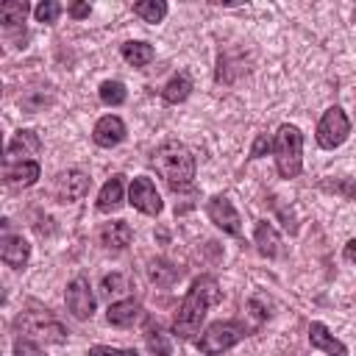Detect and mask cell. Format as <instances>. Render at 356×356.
Listing matches in <instances>:
<instances>
[{"instance_id":"e0dca14e","label":"cell","mask_w":356,"mask_h":356,"mask_svg":"<svg viewBox=\"0 0 356 356\" xmlns=\"http://www.w3.org/2000/svg\"><path fill=\"white\" fill-rule=\"evenodd\" d=\"M309 342H312V348L323 350L325 356H348V345L339 342L323 323H312L309 325Z\"/></svg>"},{"instance_id":"1f68e13d","label":"cell","mask_w":356,"mask_h":356,"mask_svg":"<svg viewBox=\"0 0 356 356\" xmlns=\"http://www.w3.org/2000/svg\"><path fill=\"white\" fill-rule=\"evenodd\" d=\"M14 356H42V345L14 337Z\"/></svg>"},{"instance_id":"ffe728a7","label":"cell","mask_w":356,"mask_h":356,"mask_svg":"<svg viewBox=\"0 0 356 356\" xmlns=\"http://www.w3.org/2000/svg\"><path fill=\"white\" fill-rule=\"evenodd\" d=\"M139 303L136 300H117V303H111L108 309H106V320L111 323V325H117V328H128L136 317H139Z\"/></svg>"},{"instance_id":"484cf974","label":"cell","mask_w":356,"mask_h":356,"mask_svg":"<svg viewBox=\"0 0 356 356\" xmlns=\"http://www.w3.org/2000/svg\"><path fill=\"white\" fill-rule=\"evenodd\" d=\"M97 95H100V100L106 106H122L125 97H128V89H125L122 81H103L100 89H97Z\"/></svg>"},{"instance_id":"7a4b0ae2","label":"cell","mask_w":356,"mask_h":356,"mask_svg":"<svg viewBox=\"0 0 356 356\" xmlns=\"http://www.w3.org/2000/svg\"><path fill=\"white\" fill-rule=\"evenodd\" d=\"M150 167L164 178V184L172 189V192H184L192 186L195 181V156L186 145L170 139V142H161L153 156H150Z\"/></svg>"},{"instance_id":"2e32d148","label":"cell","mask_w":356,"mask_h":356,"mask_svg":"<svg viewBox=\"0 0 356 356\" xmlns=\"http://www.w3.org/2000/svg\"><path fill=\"white\" fill-rule=\"evenodd\" d=\"M122 200H125V175H111L97 192V211L111 214L122 206Z\"/></svg>"},{"instance_id":"4fadbf2b","label":"cell","mask_w":356,"mask_h":356,"mask_svg":"<svg viewBox=\"0 0 356 356\" xmlns=\"http://www.w3.org/2000/svg\"><path fill=\"white\" fill-rule=\"evenodd\" d=\"M0 256H3V261L8 267L22 270L28 264V259H31V245H28V239L22 234H3V239H0Z\"/></svg>"},{"instance_id":"7402d4cb","label":"cell","mask_w":356,"mask_h":356,"mask_svg":"<svg viewBox=\"0 0 356 356\" xmlns=\"http://www.w3.org/2000/svg\"><path fill=\"white\" fill-rule=\"evenodd\" d=\"M120 56H122L131 67H145V64L153 61L156 50H153V44H147V42H125V44H120Z\"/></svg>"},{"instance_id":"30bf717a","label":"cell","mask_w":356,"mask_h":356,"mask_svg":"<svg viewBox=\"0 0 356 356\" xmlns=\"http://www.w3.org/2000/svg\"><path fill=\"white\" fill-rule=\"evenodd\" d=\"M206 214H209V220H211L220 231H225V234H231V236H242V220H239V211L234 209V203H231L225 195H214V197H209V203H206Z\"/></svg>"},{"instance_id":"ac0fdd59","label":"cell","mask_w":356,"mask_h":356,"mask_svg":"<svg viewBox=\"0 0 356 356\" xmlns=\"http://www.w3.org/2000/svg\"><path fill=\"white\" fill-rule=\"evenodd\" d=\"M253 242L259 248V253L264 259H275L281 253V239H278V231L267 222V220H259L256 222V231H253Z\"/></svg>"},{"instance_id":"f546056e","label":"cell","mask_w":356,"mask_h":356,"mask_svg":"<svg viewBox=\"0 0 356 356\" xmlns=\"http://www.w3.org/2000/svg\"><path fill=\"white\" fill-rule=\"evenodd\" d=\"M86 356H139L134 348H111V345H92Z\"/></svg>"},{"instance_id":"9a60e30c","label":"cell","mask_w":356,"mask_h":356,"mask_svg":"<svg viewBox=\"0 0 356 356\" xmlns=\"http://www.w3.org/2000/svg\"><path fill=\"white\" fill-rule=\"evenodd\" d=\"M131 236H134V231H131V225H128L125 220L103 222V225H100V231H97L100 245H103V248H108V250H125V248L131 245Z\"/></svg>"},{"instance_id":"d6a6232c","label":"cell","mask_w":356,"mask_h":356,"mask_svg":"<svg viewBox=\"0 0 356 356\" xmlns=\"http://www.w3.org/2000/svg\"><path fill=\"white\" fill-rule=\"evenodd\" d=\"M70 17L72 19H83V17H89V11H92V6L89 3H70Z\"/></svg>"},{"instance_id":"5bb4252c","label":"cell","mask_w":356,"mask_h":356,"mask_svg":"<svg viewBox=\"0 0 356 356\" xmlns=\"http://www.w3.org/2000/svg\"><path fill=\"white\" fill-rule=\"evenodd\" d=\"M39 175H42V164L39 161H19V164H6L3 167V181L11 189L33 186Z\"/></svg>"},{"instance_id":"5b68a950","label":"cell","mask_w":356,"mask_h":356,"mask_svg":"<svg viewBox=\"0 0 356 356\" xmlns=\"http://www.w3.org/2000/svg\"><path fill=\"white\" fill-rule=\"evenodd\" d=\"M248 334H250V328H248L242 320H217V323H211V325L200 334V339H197L195 345H197V350H200L203 356H217V353H222V350L239 345Z\"/></svg>"},{"instance_id":"4dcf8cb0","label":"cell","mask_w":356,"mask_h":356,"mask_svg":"<svg viewBox=\"0 0 356 356\" xmlns=\"http://www.w3.org/2000/svg\"><path fill=\"white\" fill-rule=\"evenodd\" d=\"M270 150H273L270 134H259V136L253 139V145H250V156H248V159H261V156H267Z\"/></svg>"},{"instance_id":"277c9868","label":"cell","mask_w":356,"mask_h":356,"mask_svg":"<svg viewBox=\"0 0 356 356\" xmlns=\"http://www.w3.org/2000/svg\"><path fill=\"white\" fill-rule=\"evenodd\" d=\"M273 156L281 178H298L303 170V134L298 125H281L273 136Z\"/></svg>"},{"instance_id":"4316f807","label":"cell","mask_w":356,"mask_h":356,"mask_svg":"<svg viewBox=\"0 0 356 356\" xmlns=\"http://www.w3.org/2000/svg\"><path fill=\"white\" fill-rule=\"evenodd\" d=\"M145 342H147V350L153 353V356H172V345H170V339H167V334L156 325H150L147 331H145Z\"/></svg>"},{"instance_id":"8992f818","label":"cell","mask_w":356,"mask_h":356,"mask_svg":"<svg viewBox=\"0 0 356 356\" xmlns=\"http://www.w3.org/2000/svg\"><path fill=\"white\" fill-rule=\"evenodd\" d=\"M348 134H350V117L339 106L325 108L323 117H320V122H317V131H314L317 145L323 150H334V147H339L348 139Z\"/></svg>"},{"instance_id":"6da1fadb","label":"cell","mask_w":356,"mask_h":356,"mask_svg":"<svg viewBox=\"0 0 356 356\" xmlns=\"http://www.w3.org/2000/svg\"><path fill=\"white\" fill-rule=\"evenodd\" d=\"M222 300V289L214 275H200L192 281L189 292L184 295V303L178 306V314L172 320V334L178 339H192L200 331V323L209 312V306Z\"/></svg>"},{"instance_id":"d6986e66","label":"cell","mask_w":356,"mask_h":356,"mask_svg":"<svg viewBox=\"0 0 356 356\" xmlns=\"http://www.w3.org/2000/svg\"><path fill=\"white\" fill-rule=\"evenodd\" d=\"M189 95H192V78H189V72L172 75V78L164 83V89H161V97H164V103H170V106L184 103Z\"/></svg>"},{"instance_id":"7c38bea8","label":"cell","mask_w":356,"mask_h":356,"mask_svg":"<svg viewBox=\"0 0 356 356\" xmlns=\"http://www.w3.org/2000/svg\"><path fill=\"white\" fill-rule=\"evenodd\" d=\"M125 122L117 117V114H106V117H100L97 122H95V128H92V139H95V145H100V147H114V145H120L122 139H125Z\"/></svg>"},{"instance_id":"52a82bcc","label":"cell","mask_w":356,"mask_h":356,"mask_svg":"<svg viewBox=\"0 0 356 356\" xmlns=\"http://www.w3.org/2000/svg\"><path fill=\"white\" fill-rule=\"evenodd\" d=\"M89 186H92V178L83 170L70 167V170H61L53 178V197L58 203H75L89 192Z\"/></svg>"},{"instance_id":"83f0119b","label":"cell","mask_w":356,"mask_h":356,"mask_svg":"<svg viewBox=\"0 0 356 356\" xmlns=\"http://www.w3.org/2000/svg\"><path fill=\"white\" fill-rule=\"evenodd\" d=\"M64 11V6L61 3H56V0H42L36 8H33V17H36V22H44V25H53L56 19H58V14Z\"/></svg>"},{"instance_id":"9c48e42d","label":"cell","mask_w":356,"mask_h":356,"mask_svg":"<svg viewBox=\"0 0 356 356\" xmlns=\"http://www.w3.org/2000/svg\"><path fill=\"white\" fill-rule=\"evenodd\" d=\"M128 203L136 211L147 214V217H156L161 211V195L156 192V184L147 175H136L131 181V186H128Z\"/></svg>"},{"instance_id":"603a6c76","label":"cell","mask_w":356,"mask_h":356,"mask_svg":"<svg viewBox=\"0 0 356 356\" xmlns=\"http://www.w3.org/2000/svg\"><path fill=\"white\" fill-rule=\"evenodd\" d=\"M28 11H31V6H28L25 0H6V3L0 6V22H3V28H6V31L19 28V25L25 22Z\"/></svg>"},{"instance_id":"f1b7e54d","label":"cell","mask_w":356,"mask_h":356,"mask_svg":"<svg viewBox=\"0 0 356 356\" xmlns=\"http://www.w3.org/2000/svg\"><path fill=\"white\" fill-rule=\"evenodd\" d=\"M131 289V284H128V278L122 275V273H111V275H106L103 281H100V292L103 295H122V292H128Z\"/></svg>"},{"instance_id":"44dd1931","label":"cell","mask_w":356,"mask_h":356,"mask_svg":"<svg viewBox=\"0 0 356 356\" xmlns=\"http://www.w3.org/2000/svg\"><path fill=\"white\" fill-rule=\"evenodd\" d=\"M147 278L156 284V286H172L178 278H181V270L175 264H170L167 259H153L147 264Z\"/></svg>"},{"instance_id":"ba28073f","label":"cell","mask_w":356,"mask_h":356,"mask_svg":"<svg viewBox=\"0 0 356 356\" xmlns=\"http://www.w3.org/2000/svg\"><path fill=\"white\" fill-rule=\"evenodd\" d=\"M64 303H67V309H70V314L75 320H92V314H95V295H92V286H89V281L83 275H75L67 284Z\"/></svg>"},{"instance_id":"3957f363","label":"cell","mask_w":356,"mask_h":356,"mask_svg":"<svg viewBox=\"0 0 356 356\" xmlns=\"http://www.w3.org/2000/svg\"><path fill=\"white\" fill-rule=\"evenodd\" d=\"M14 334L19 339H31L36 345H58L67 342V328L47 309H28L14 320Z\"/></svg>"},{"instance_id":"cb8c5ba5","label":"cell","mask_w":356,"mask_h":356,"mask_svg":"<svg viewBox=\"0 0 356 356\" xmlns=\"http://www.w3.org/2000/svg\"><path fill=\"white\" fill-rule=\"evenodd\" d=\"M134 14L142 17L145 22H161L167 17V3L164 0H139V3H134Z\"/></svg>"},{"instance_id":"d4e9b609","label":"cell","mask_w":356,"mask_h":356,"mask_svg":"<svg viewBox=\"0 0 356 356\" xmlns=\"http://www.w3.org/2000/svg\"><path fill=\"white\" fill-rule=\"evenodd\" d=\"M323 192H334L345 200H356V178H323L320 181Z\"/></svg>"},{"instance_id":"836d02e7","label":"cell","mask_w":356,"mask_h":356,"mask_svg":"<svg viewBox=\"0 0 356 356\" xmlns=\"http://www.w3.org/2000/svg\"><path fill=\"white\" fill-rule=\"evenodd\" d=\"M342 256H345V261H350V264H356V236L345 245V250H342Z\"/></svg>"},{"instance_id":"8fae6325","label":"cell","mask_w":356,"mask_h":356,"mask_svg":"<svg viewBox=\"0 0 356 356\" xmlns=\"http://www.w3.org/2000/svg\"><path fill=\"white\" fill-rule=\"evenodd\" d=\"M42 150V139L36 131L31 128H19L11 142L6 145V164H19V161H36L33 156H39Z\"/></svg>"}]
</instances>
